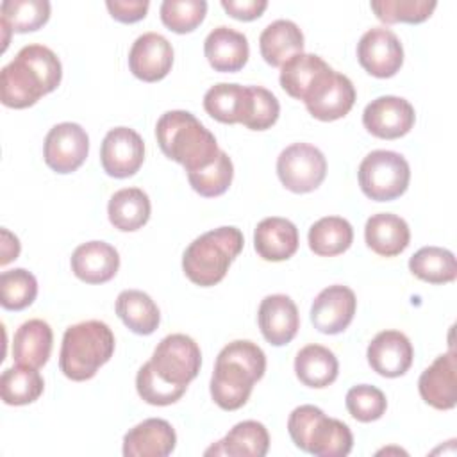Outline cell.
<instances>
[{"label":"cell","instance_id":"7402d4cb","mask_svg":"<svg viewBox=\"0 0 457 457\" xmlns=\"http://www.w3.org/2000/svg\"><path fill=\"white\" fill-rule=\"evenodd\" d=\"M253 248L264 261H287L298 250V228L287 218H264L255 227Z\"/></svg>","mask_w":457,"mask_h":457},{"label":"cell","instance_id":"603a6c76","mask_svg":"<svg viewBox=\"0 0 457 457\" xmlns=\"http://www.w3.org/2000/svg\"><path fill=\"white\" fill-rule=\"evenodd\" d=\"M204 54L216 71L234 73L246 64L250 46L243 32L220 25L207 34L204 41Z\"/></svg>","mask_w":457,"mask_h":457},{"label":"cell","instance_id":"484cf974","mask_svg":"<svg viewBox=\"0 0 457 457\" xmlns=\"http://www.w3.org/2000/svg\"><path fill=\"white\" fill-rule=\"evenodd\" d=\"M54 334L46 321L29 320L18 327L12 337V359L18 364L41 368L52 352Z\"/></svg>","mask_w":457,"mask_h":457},{"label":"cell","instance_id":"2e32d148","mask_svg":"<svg viewBox=\"0 0 457 457\" xmlns=\"http://www.w3.org/2000/svg\"><path fill=\"white\" fill-rule=\"evenodd\" d=\"M171 64L173 48L164 36L157 32H145L132 43L129 52V68L139 80L157 82L170 73Z\"/></svg>","mask_w":457,"mask_h":457},{"label":"cell","instance_id":"bcb514c9","mask_svg":"<svg viewBox=\"0 0 457 457\" xmlns=\"http://www.w3.org/2000/svg\"><path fill=\"white\" fill-rule=\"evenodd\" d=\"M20 255V241L16 236H12L7 228H2V259L0 264L5 266L12 259Z\"/></svg>","mask_w":457,"mask_h":457},{"label":"cell","instance_id":"52a82bcc","mask_svg":"<svg viewBox=\"0 0 457 457\" xmlns=\"http://www.w3.org/2000/svg\"><path fill=\"white\" fill-rule=\"evenodd\" d=\"M359 186L375 202L402 196L411 180V168L403 155L393 150H373L359 164Z\"/></svg>","mask_w":457,"mask_h":457},{"label":"cell","instance_id":"d6a6232c","mask_svg":"<svg viewBox=\"0 0 457 457\" xmlns=\"http://www.w3.org/2000/svg\"><path fill=\"white\" fill-rule=\"evenodd\" d=\"M248 102V86L220 82L204 96L205 112L221 123H241Z\"/></svg>","mask_w":457,"mask_h":457},{"label":"cell","instance_id":"cb8c5ba5","mask_svg":"<svg viewBox=\"0 0 457 457\" xmlns=\"http://www.w3.org/2000/svg\"><path fill=\"white\" fill-rule=\"evenodd\" d=\"M270 448V434L266 427L255 420L236 423L228 434L205 450V455L228 457H264Z\"/></svg>","mask_w":457,"mask_h":457},{"label":"cell","instance_id":"f1b7e54d","mask_svg":"<svg viewBox=\"0 0 457 457\" xmlns=\"http://www.w3.org/2000/svg\"><path fill=\"white\" fill-rule=\"evenodd\" d=\"M150 198L139 187H125L116 191L107 205L109 221L121 232L139 230L150 220Z\"/></svg>","mask_w":457,"mask_h":457},{"label":"cell","instance_id":"ba28073f","mask_svg":"<svg viewBox=\"0 0 457 457\" xmlns=\"http://www.w3.org/2000/svg\"><path fill=\"white\" fill-rule=\"evenodd\" d=\"M148 364L162 382L187 389L202 366L200 346L186 334H170L159 341Z\"/></svg>","mask_w":457,"mask_h":457},{"label":"cell","instance_id":"8fae6325","mask_svg":"<svg viewBox=\"0 0 457 457\" xmlns=\"http://www.w3.org/2000/svg\"><path fill=\"white\" fill-rule=\"evenodd\" d=\"M89 152L87 132L71 121L54 125L43 145V157L50 170L57 173H71L82 166Z\"/></svg>","mask_w":457,"mask_h":457},{"label":"cell","instance_id":"30bf717a","mask_svg":"<svg viewBox=\"0 0 457 457\" xmlns=\"http://www.w3.org/2000/svg\"><path fill=\"white\" fill-rule=\"evenodd\" d=\"M303 104L311 116L321 121H334L350 112L355 104L352 80L330 66L312 82Z\"/></svg>","mask_w":457,"mask_h":457},{"label":"cell","instance_id":"7c38bea8","mask_svg":"<svg viewBox=\"0 0 457 457\" xmlns=\"http://www.w3.org/2000/svg\"><path fill=\"white\" fill-rule=\"evenodd\" d=\"M359 64L373 77L389 79L403 64V48L396 34L386 27H373L357 43Z\"/></svg>","mask_w":457,"mask_h":457},{"label":"cell","instance_id":"b9f144b4","mask_svg":"<svg viewBox=\"0 0 457 457\" xmlns=\"http://www.w3.org/2000/svg\"><path fill=\"white\" fill-rule=\"evenodd\" d=\"M350 416L361 423H370L384 416L387 409L386 395L370 384H359L348 389L345 398Z\"/></svg>","mask_w":457,"mask_h":457},{"label":"cell","instance_id":"f546056e","mask_svg":"<svg viewBox=\"0 0 457 457\" xmlns=\"http://www.w3.org/2000/svg\"><path fill=\"white\" fill-rule=\"evenodd\" d=\"M116 314L134 334L150 336L157 330L161 312L155 302L139 289H125L116 298Z\"/></svg>","mask_w":457,"mask_h":457},{"label":"cell","instance_id":"ab89813d","mask_svg":"<svg viewBox=\"0 0 457 457\" xmlns=\"http://www.w3.org/2000/svg\"><path fill=\"white\" fill-rule=\"evenodd\" d=\"M207 14V2L204 0H164L161 4L162 23L177 32L186 34L195 30Z\"/></svg>","mask_w":457,"mask_h":457},{"label":"cell","instance_id":"4dcf8cb0","mask_svg":"<svg viewBox=\"0 0 457 457\" xmlns=\"http://www.w3.org/2000/svg\"><path fill=\"white\" fill-rule=\"evenodd\" d=\"M50 18V2L46 0H4L0 4V23L4 29V50L9 43V32H32L41 29Z\"/></svg>","mask_w":457,"mask_h":457},{"label":"cell","instance_id":"d6986e66","mask_svg":"<svg viewBox=\"0 0 457 457\" xmlns=\"http://www.w3.org/2000/svg\"><path fill=\"white\" fill-rule=\"evenodd\" d=\"M257 320L264 339L273 346L287 345L300 328L296 303L287 295L264 296L259 305Z\"/></svg>","mask_w":457,"mask_h":457},{"label":"cell","instance_id":"4fadbf2b","mask_svg":"<svg viewBox=\"0 0 457 457\" xmlns=\"http://www.w3.org/2000/svg\"><path fill=\"white\" fill-rule=\"evenodd\" d=\"M143 161L145 143L134 129L116 127L105 134L100 146V162L109 177H132L141 168Z\"/></svg>","mask_w":457,"mask_h":457},{"label":"cell","instance_id":"83f0119b","mask_svg":"<svg viewBox=\"0 0 457 457\" xmlns=\"http://www.w3.org/2000/svg\"><path fill=\"white\" fill-rule=\"evenodd\" d=\"M295 373L303 386L321 389L337 378L339 362L332 350L321 345H307L295 357Z\"/></svg>","mask_w":457,"mask_h":457},{"label":"cell","instance_id":"6da1fadb","mask_svg":"<svg viewBox=\"0 0 457 457\" xmlns=\"http://www.w3.org/2000/svg\"><path fill=\"white\" fill-rule=\"evenodd\" d=\"M62 66L45 45H27L0 71V96L5 107L25 109L57 89Z\"/></svg>","mask_w":457,"mask_h":457},{"label":"cell","instance_id":"f35d334b","mask_svg":"<svg viewBox=\"0 0 457 457\" xmlns=\"http://www.w3.org/2000/svg\"><path fill=\"white\" fill-rule=\"evenodd\" d=\"M371 11L384 23H421L436 9L434 0H373Z\"/></svg>","mask_w":457,"mask_h":457},{"label":"cell","instance_id":"9c48e42d","mask_svg":"<svg viewBox=\"0 0 457 457\" xmlns=\"http://www.w3.org/2000/svg\"><path fill=\"white\" fill-rule=\"evenodd\" d=\"M277 175L286 189L293 193H311L325 180L327 159L314 145L293 143L280 152Z\"/></svg>","mask_w":457,"mask_h":457},{"label":"cell","instance_id":"44dd1931","mask_svg":"<svg viewBox=\"0 0 457 457\" xmlns=\"http://www.w3.org/2000/svg\"><path fill=\"white\" fill-rule=\"evenodd\" d=\"M120 268L118 250L105 241H87L71 253V271L86 284L109 282Z\"/></svg>","mask_w":457,"mask_h":457},{"label":"cell","instance_id":"8992f818","mask_svg":"<svg viewBox=\"0 0 457 457\" xmlns=\"http://www.w3.org/2000/svg\"><path fill=\"white\" fill-rule=\"evenodd\" d=\"M287 430L295 446L316 457H345L353 446V436L346 423L328 418L320 407L309 403L293 409Z\"/></svg>","mask_w":457,"mask_h":457},{"label":"cell","instance_id":"7bdbcfd3","mask_svg":"<svg viewBox=\"0 0 457 457\" xmlns=\"http://www.w3.org/2000/svg\"><path fill=\"white\" fill-rule=\"evenodd\" d=\"M136 389L137 395L150 405H171L186 393V389L170 386L157 378L148 362H145L136 375Z\"/></svg>","mask_w":457,"mask_h":457},{"label":"cell","instance_id":"e575fe53","mask_svg":"<svg viewBox=\"0 0 457 457\" xmlns=\"http://www.w3.org/2000/svg\"><path fill=\"white\" fill-rule=\"evenodd\" d=\"M45 389V382L37 368L16 364L7 368L0 377L2 400L7 405H27L36 402Z\"/></svg>","mask_w":457,"mask_h":457},{"label":"cell","instance_id":"8d00e7d4","mask_svg":"<svg viewBox=\"0 0 457 457\" xmlns=\"http://www.w3.org/2000/svg\"><path fill=\"white\" fill-rule=\"evenodd\" d=\"M37 296V280L25 268L2 271L0 275V303L7 311H23Z\"/></svg>","mask_w":457,"mask_h":457},{"label":"cell","instance_id":"d4e9b609","mask_svg":"<svg viewBox=\"0 0 457 457\" xmlns=\"http://www.w3.org/2000/svg\"><path fill=\"white\" fill-rule=\"evenodd\" d=\"M366 245L382 257L402 253L411 241V230L403 218L391 212H378L368 218L364 225Z\"/></svg>","mask_w":457,"mask_h":457},{"label":"cell","instance_id":"f6af8a7d","mask_svg":"<svg viewBox=\"0 0 457 457\" xmlns=\"http://www.w3.org/2000/svg\"><path fill=\"white\" fill-rule=\"evenodd\" d=\"M221 7L227 11L228 16L241 20V21H252L257 20L268 7L266 0H221Z\"/></svg>","mask_w":457,"mask_h":457},{"label":"cell","instance_id":"e0dca14e","mask_svg":"<svg viewBox=\"0 0 457 457\" xmlns=\"http://www.w3.org/2000/svg\"><path fill=\"white\" fill-rule=\"evenodd\" d=\"M366 357L373 371L387 378H396L411 368L414 350L403 332L382 330L368 345Z\"/></svg>","mask_w":457,"mask_h":457},{"label":"cell","instance_id":"74e56055","mask_svg":"<svg viewBox=\"0 0 457 457\" xmlns=\"http://www.w3.org/2000/svg\"><path fill=\"white\" fill-rule=\"evenodd\" d=\"M232 177H234L232 161L223 150H220L218 157L209 166L198 171L187 173V180L191 187L200 196H205V198H214L223 195L232 184Z\"/></svg>","mask_w":457,"mask_h":457},{"label":"cell","instance_id":"277c9868","mask_svg":"<svg viewBox=\"0 0 457 457\" xmlns=\"http://www.w3.org/2000/svg\"><path fill=\"white\" fill-rule=\"evenodd\" d=\"M114 353V334L107 323L87 320L66 328L59 368L70 380L84 382L96 375Z\"/></svg>","mask_w":457,"mask_h":457},{"label":"cell","instance_id":"60d3db41","mask_svg":"<svg viewBox=\"0 0 457 457\" xmlns=\"http://www.w3.org/2000/svg\"><path fill=\"white\" fill-rule=\"evenodd\" d=\"M280 104L277 96L261 86H248V102L243 125L252 130H266L278 120Z\"/></svg>","mask_w":457,"mask_h":457},{"label":"cell","instance_id":"836d02e7","mask_svg":"<svg viewBox=\"0 0 457 457\" xmlns=\"http://www.w3.org/2000/svg\"><path fill=\"white\" fill-rule=\"evenodd\" d=\"M328 68V64L314 54H296L280 66V86L282 89L296 98H305L312 82Z\"/></svg>","mask_w":457,"mask_h":457},{"label":"cell","instance_id":"9a60e30c","mask_svg":"<svg viewBox=\"0 0 457 457\" xmlns=\"http://www.w3.org/2000/svg\"><path fill=\"white\" fill-rule=\"evenodd\" d=\"M357 309L355 293L341 284L320 291L311 305V321L321 334H339L353 320Z\"/></svg>","mask_w":457,"mask_h":457},{"label":"cell","instance_id":"ee69618b","mask_svg":"<svg viewBox=\"0 0 457 457\" xmlns=\"http://www.w3.org/2000/svg\"><path fill=\"white\" fill-rule=\"evenodd\" d=\"M107 11L111 16L121 23H136L143 20L148 12V0H107Z\"/></svg>","mask_w":457,"mask_h":457},{"label":"cell","instance_id":"5b68a950","mask_svg":"<svg viewBox=\"0 0 457 457\" xmlns=\"http://www.w3.org/2000/svg\"><path fill=\"white\" fill-rule=\"evenodd\" d=\"M245 245L237 227H218L198 236L182 255L186 277L202 287L216 286L228 271L232 261L241 253Z\"/></svg>","mask_w":457,"mask_h":457},{"label":"cell","instance_id":"4316f807","mask_svg":"<svg viewBox=\"0 0 457 457\" xmlns=\"http://www.w3.org/2000/svg\"><path fill=\"white\" fill-rule=\"evenodd\" d=\"M259 50L270 66H282L303 52V34L291 20L271 21L259 36Z\"/></svg>","mask_w":457,"mask_h":457},{"label":"cell","instance_id":"1f68e13d","mask_svg":"<svg viewBox=\"0 0 457 457\" xmlns=\"http://www.w3.org/2000/svg\"><path fill=\"white\" fill-rule=\"evenodd\" d=\"M309 248L321 257H334L346 252L353 241V228L341 216H325L309 228Z\"/></svg>","mask_w":457,"mask_h":457},{"label":"cell","instance_id":"5bb4252c","mask_svg":"<svg viewBox=\"0 0 457 457\" xmlns=\"http://www.w3.org/2000/svg\"><path fill=\"white\" fill-rule=\"evenodd\" d=\"M416 114L409 100L386 95L371 100L362 112L364 129L380 139H398L414 125Z\"/></svg>","mask_w":457,"mask_h":457},{"label":"cell","instance_id":"7a4b0ae2","mask_svg":"<svg viewBox=\"0 0 457 457\" xmlns=\"http://www.w3.org/2000/svg\"><path fill=\"white\" fill-rule=\"evenodd\" d=\"M266 371V355L261 346L248 339H237L221 348L211 377V396L223 411L243 407L253 384Z\"/></svg>","mask_w":457,"mask_h":457},{"label":"cell","instance_id":"3957f363","mask_svg":"<svg viewBox=\"0 0 457 457\" xmlns=\"http://www.w3.org/2000/svg\"><path fill=\"white\" fill-rule=\"evenodd\" d=\"M162 154L182 164L187 173L209 166L220 154L216 137L189 111H168L155 125Z\"/></svg>","mask_w":457,"mask_h":457},{"label":"cell","instance_id":"d590c367","mask_svg":"<svg viewBox=\"0 0 457 457\" xmlns=\"http://www.w3.org/2000/svg\"><path fill=\"white\" fill-rule=\"evenodd\" d=\"M409 270L423 282L446 284L457 277V261L446 248L423 246L409 259Z\"/></svg>","mask_w":457,"mask_h":457},{"label":"cell","instance_id":"ac0fdd59","mask_svg":"<svg viewBox=\"0 0 457 457\" xmlns=\"http://www.w3.org/2000/svg\"><path fill=\"white\" fill-rule=\"evenodd\" d=\"M418 389L421 398L434 409L450 411L457 403V361L450 352L436 357V361L420 375Z\"/></svg>","mask_w":457,"mask_h":457},{"label":"cell","instance_id":"ffe728a7","mask_svg":"<svg viewBox=\"0 0 457 457\" xmlns=\"http://www.w3.org/2000/svg\"><path fill=\"white\" fill-rule=\"evenodd\" d=\"M177 434L162 418H148L123 436L125 457H166L175 450Z\"/></svg>","mask_w":457,"mask_h":457}]
</instances>
